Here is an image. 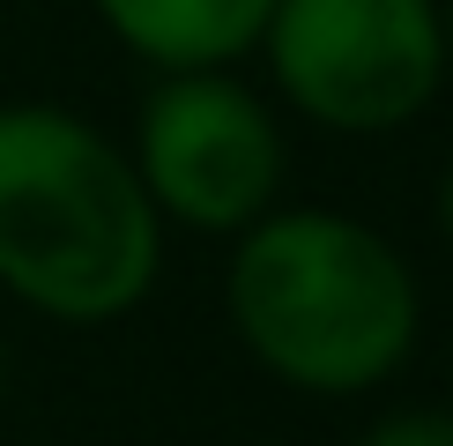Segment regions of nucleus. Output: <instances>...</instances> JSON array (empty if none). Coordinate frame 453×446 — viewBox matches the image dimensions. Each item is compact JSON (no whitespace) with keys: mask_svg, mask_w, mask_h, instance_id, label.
<instances>
[{"mask_svg":"<svg viewBox=\"0 0 453 446\" xmlns=\"http://www.w3.org/2000/svg\"><path fill=\"white\" fill-rule=\"evenodd\" d=\"M223 312L238 350L290 395L349 402L417 358L424 290L409 253L349 209L282 201L231 238Z\"/></svg>","mask_w":453,"mask_h":446,"instance_id":"f257e3e1","label":"nucleus"},{"mask_svg":"<svg viewBox=\"0 0 453 446\" xmlns=\"http://www.w3.org/2000/svg\"><path fill=\"white\" fill-rule=\"evenodd\" d=\"M164 223L127 149L45 97L0 104V290L52 327H111L164 283Z\"/></svg>","mask_w":453,"mask_h":446,"instance_id":"f03ea898","label":"nucleus"},{"mask_svg":"<svg viewBox=\"0 0 453 446\" xmlns=\"http://www.w3.org/2000/svg\"><path fill=\"white\" fill-rule=\"evenodd\" d=\"M260 60L297 119L349 142L417 127L453 82L439 0H275Z\"/></svg>","mask_w":453,"mask_h":446,"instance_id":"7ed1b4c3","label":"nucleus"},{"mask_svg":"<svg viewBox=\"0 0 453 446\" xmlns=\"http://www.w3.org/2000/svg\"><path fill=\"white\" fill-rule=\"evenodd\" d=\"M164 231L238 238L282 209L290 142L275 104L238 67L157 74L134 104V135L119 142Z\"/></svg>","mask_w":453,"mask_h":446,"instance_id":"20e7f679","label":"nucleus"},{"mask_svg":"<svg viewBox=\"0 0 453 446\" xmlns=\"http://www.w3.org/2000/svg\"><path fill=\"white\" fill-rule=\"evenodd\" d=\"M89 15L149 74H194L253 60L275 0H89Z\"/></svg>","mask_w":453,"mask_h":446,"instance_id":"39448f33","label":"nucleus"},{"mask_svg":"<svg viewBox=\"0 0 453 446\" xmlns=\"http://www.w3.org/2000/svg\"><path fill=\"white\" fill-rule=\"evenodd\" d=\"M349 446H453V409L439 402H402V409H380Z\"/></svg>","mask_w":453,"mask_h":446,"instance_id":"423d86ee","label":"nucleus"},{"mask_svg":"<svg viewBox=\"0 0 453 446\" xmlns=\"http://www.w3.org/2000/svg\"><path fill=\"white\" fill-rule=\"evenodd\" d=\"M431 216H439V238L453 246V157H446V172H439V194H431Z\"/></svg>","mask_w":453,"mask_h":446,"instance_id":"0eeeda50","label":"nucleus"},{"mask_svg":"<svg viewBox=\"0 0 453 446\" xmlns=\"http://www.w3.org/2000/svg\"><path fill=\"white\" fill-rule=\"evenodd\" d=\"M439 15H446V67H453V0H439Z\"/></svg>","mask_w":453,"mask_h":446,"instance_id":"6e6552de","label":"nucleus"},{"mask_svg":"<svg viewBox=\"0 0 453 446\" xmlns=\"http://www.w3.org/2000/svg\"><path fill=\"white\" fill-rule=\"evenodd\" d=\"M0 395H8V350H0Z\"/></svg>","mask_w":453,"mask_h":446,"instance_id":"1a4fd4ad","label":"nucleus"}]
</instances>
